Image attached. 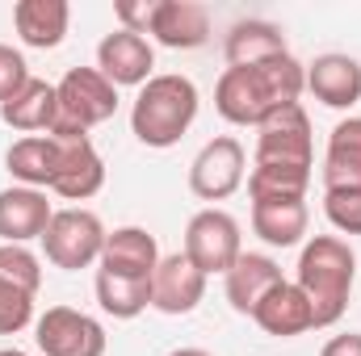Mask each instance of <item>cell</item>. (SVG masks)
<instances>
[{"label": "cell", "mask_w": 361, "mask_h": 356, "mask_svg": "<svg viewBox=\"0 0 361 356\" xmlns=\"http://www.w3.org/2000/svg\"><path fill=\"white\" fill-rule=\"evenodd\" d=\"M307 89V68L286 51L252 68H227L214 84V109L231 126H265L273 113L298 105Z\"/></svg>", "instance_id": "6da1fadb"}, {"label": "cell", "mask_w": 361, "mask_h": 356, "mask_svg": "<svg viewBox=\"0 0 361 356\" xmlns=\"http://www.w3.org/2000/svg\"><path fill=\"white\" fill-rule=\"evenodd\" d=\"M353 276H357V256L341 235H315V239L302 243L294 285L307 293L315 327H332V323L345 319Z\"/></svg>", "instance_id": "7a4b0ae2"}, {"label": "cell", "mask_w": 361, "mask_h": 356, "mask_svg": "<svg viewBox=\"0 0 361 356\" xmlns=\"http://www.w3.org/2000/svg\"><path fill=\"white\" fill-rule=\"evenodd\" d=\"M197 84L180 72H164V76H152L135 105H130V130L143 147H156V151H169L185 139V130L193 126L197 117Z\"/></svg>", "instance_id": "3957f363"}, {"label": "cell", "mask_w": 361, "mask_h": 356, "mask_svg": "<svg viewBox=\"0 0 361 356\" xmlns=\"http://www.w3.org/2000/svg\"><path fill=\"white\" fill-rule=\"evenodd\" d=\"M59 122L51 134H89L118 113V89L97 68H72L59 84Z\"/></svg>", "instance_id": "277c9868"}, {"label": "cell", "mask_w": 361, "mask_h": 356, "mask_svg": "<svg viewBox=\"0 0 361 356\" xmlns=\"http://www.w3.org/2000/svg\"><path fill=\"white\" fill-rule=\"evenodd\" d=\"M105 227L92 210H80V205H68V210H55L47 235H42V252L47 260L63 272H80L101 260V248H105Z\"/></svg>", "instance_id": "5b68a950"}, {"label": "cell", "mask_w": 361, "mask_h": 356, "mask_svg": "<svg viewBox=\"0 0 361 356\" xmlns=\"http://www.w3.org/2000/svg\"><path fill=\"white\" fill-rule=\"evenodd\" d=\"M257 151L252 164L261 168H294V172H311L315 160V143H311V117L302 105H290L281 113H273L265 126H257Z\"/></svg>", "instance_id": "8992f818"}, {"label": "cell", "mask_w": 361, "mask_h": 356, "mask_svg": "<svg viewBox=\"0 0 361 356\" xmlns=\"http://www.w3.org/2000/svg\"><path fill=\"white\" fill-rule=\"evenodd\" d=\"M185 256L193 260V268H202L206 276L227 272L244 256V239H240V222L227 210H197L185 227Z\"/></svg>", "instance_id": "52a82bcc"}, {"label": "cell", "mask_w": 361, "mask_h": 356, "mask_svg": "<svg viewBox=\"0 0 361 356\" xmlns=\"http://www.w3.org/2000/svg\"><path fill=\"white\" fill-rule=\"evenodd\" d=\"M244 180H248V155H244V143L231 134L210 139L189 164V189L202 201H227L231 193L244 189Z\"/></svg>", "instance_id": "ba28073f"}, {"label": "cell", "mask_w": 361, "mask_h": 356, "mask_svg": "<svg viewBox=\"0 0 361 356\" xmlns=\"http://www.w3.org/2000/svg\"><path fill=\"white\" fill-rule=\"evenodd\" d=\"M34 344L42 356H105V327L72 306H51L34 323Z\"/></svg>", "instance_id": "9c48e42d"}, {"label": "cell", "mask_w": 361, "mask_h": 356, "mask_svg": "<svg viewBox=\"0 0 361 356\" xmlns=\"http://www.w3.org/2000/svg\"><path fill=\"white\" fill-rule=\"evenodd\" d=\"M59 143V168L51 180V193H59L63 201H89L105 184V160L92 147L89 134H51Z\"/></svg>", "instance_id": "30bf717a"}, {"label": "cell", "mask_w": 361, "mask_h": 356, "mask_svg": "<svg viewBox=\"0 0 361 356\" xmlns=\"http://www.w3.org/2000/svg\"><path fill=\"white\" fill-rule=\"evenodd\" d=\"M152 68H156V51L143 34L114 30L97 42V72L114 89H143L152 80Z\"/></svg>", "instance_id": "8fae6325"}, {"label": "cell", "mask_w": 361, "mask_h": 356, "mask_svg": "<svg viewBox=\"0 0 361 356\" xmlns=\"http://www.w3.org/2000/svg\"><path fill=\"white\" fill-rule=\"evenodd\" d=\"M202 298H206V272L193 268L185 252L160 256L152 272V306L160 314H193Z\"/></svg>", "instance_id": "7c38bea8"}, {"label": "cell", "mask_w": 361, "mask_h": 356, "mask_svg": "<svg viewBox=\"0 0 361 356\" xmlns=\"http://www.w3.org/2000/svg\"><path fill=\"white\" fill-rule=\"evenodd\" d=\"M55 210L47 201L42 189H25V184H13V189H0V243H30V239H42L47 227H51Z\"/></svg>", "instance_id": "4fadbf2b"}, {"label": "cell", "mask_w": 361, "mask_h": 356, "mask_svg": "<svg viewBox=\"0 0 361 356\" xmlns=\"http://www.w3.org/2000/svg\"><path fill=\"white\" fill-rule=\"evenodd\" d=\"M307 89L328 109H353L361 101V63L353 55L328 51L315 63H307Z\"/></svg>", "instance_id": "5bb4252c"}, {"label": "cell", "mask_w": 361, "mask_h": 356, "mask_svg": "<svg viewBox=\"0 0 361 356\" xmlns=\"http://www.w3.org/2000/svg\"><path fill=\"white\" fill-rule=\"evenodd\" d=\"M223 281H227V302H231V310L252 319V310L269 298V293L281 285V281H286V276H281V268H277V260H273V256L244 252L235 265L223 272Z\"/></svg>", "instance_id": "9a60e30c"}, {"label": "cell", "mask_w": 361, "mask_h": 356, "mask_svg": "<svg viewBox=\"0 0 361 356\" xmlns=\"http://www.w3.org/2000/svg\"><path fill=\"white\" fill-rule=\"evenodd\" d=\"M147 34L169 51H197L210 38V13L197 0H160Z\"/></svg>", "instance_id": "2e32d148"}, {"label": "cell", "mask_w": 361, "mask_h": 356, "mask_svg": "<svg viewBox=\"0 0 361 356\" xmlns=\"http://www.w3.org/2000/svg\"><path fill=\"white\" fill-rule=\"evenodd\" d=\"M101 272H118V276H139V281H152V272L160 265V248H156V235H147L143 227H118L105 235V248H101Z\"/></svg>", "instance_id": "e0dca14e"}, {"label": "cell", "mask_w": 361, "mask_h": 356, "mask_svg": "<svg viewBox=\"0 0 361 356\" xmlns=\"http://www.w3.org/2000/svg\"><path fill=\"white\" fill-rule=\"evenodd\" d=\"M0 122L21 130V134H51L55 122H59V92H55V84L30 76L25 89L0 105Z\"/></svg>", "instance_id": "ac0fdd59"}, {"label": "cell", "mask_w": 361, "mask_h": 356, "mask_svg": "<svg viewBox=\"0 0 361 356\" xmlns=\"http://www.w3.org/2000/svg\"><path fill=\"white\" fill-rule=\"evenodd\" d=\"M252 323H257L265 336H273V340H294V336H302V331L315 327L311 302H307V293H302L294 281H281V285L273 289L269 298L252 310Z\"/></svg>", "instance_id": "d6986e66"}, {"label": "cell", "mask_w": 361, "mask_h": 356, "mask_svg": "<svg viewBox=\"0 0 361 356\" xmlns=\"http://www.w3.org/2000/svg\"><path fill=\"white\" fill-rule=\"evenodd\" d=\"M72 4L68 0H17L13 4V25L25 46L34 51H55L68 38Z\"/></svg>", "instance_id": "ffe728a7"}, {"label": "cell", "mask_w": 361, "mask_h": 356, "mask_svg": "<svg viewBox=\"0 0 361 356\" xmlns=\"http://www.w3.org/2000/svg\"><path fill=\"white\" fill-rule=\"evenodd\" d=\"M223 55H227V68H252V63H265L286 55V34L261 21V17H248V21H235L227 30V42H223Z\"/></svg>", "instance_id": "44dd1931"}, {"label": "cell", "mask_w": 361, "mask_h": 356, "mask_svg": "<svg viewBox=\"0 0 361 356\" xmlns=\"http://www.w3.org/2000/svg\"><path fill=\"white\" fill-rule=\"evenodd\" d=\"M4 168L25 189H51L59 168V143L51 134H25L4 151Z\"/></svg>", "instance_id": "7402d4cb"}, {"label": "cell", "mask_w": 361, "mask_h": 356, "mask_svg": "<svg viewBox=\"0 0 361 356\" xmlns=\"http://www.w3.org/2000/svg\"><path fill=\"white\" fill-rule=\"evenodd\" d=\"M324 189H361V117H345L328 134Z\"/></svg>", "instance_id": "603a6c76"}, {"label": "cell", "mask_w": 361, "mask_h": 356, "mask_svg": "<svg viewBox=\"0 0 361 356\" xmlns=\"http://www.w3.org/2000/svg\"><path fill=\"white\" fill-rule=\"evenodd\" d=\"M307 201H257L252 205V231L269 248H294L307 235Z\"/></svg>", "instance_id": "cb8c5ba5"}, {"label": "cell", "mask_w": 361, "mask_h": 356, "mask_svg": "<svg viewBox=\"0 0 361 356\" xmlns=\"http://www.w3.org/2000/svg\"><path fill=\"white\" fill-rule=\"evenodd\" d=\"M97 302L114 319H139L152 306V281L118 276V272H101L97 268Z\"/></svg>", "instance_id": "d4e9b609"}, {"label": "cell", "mask_w": 361, "mask_h": 356, "mask_svg": "<svg viewBox=\"0 0 361 356\" xmlns=\"http://www.w3.org/2000/svg\"><path fill=\"white\" fill-rule=\"evenodd\" d=\"M307 184H311V172L252 164V172H248V197H252V205L257 201H307Z\"/></svg>", "instance_id": "484cf974"}, {"label": "cell", "mask_w": 361, "mask_h": 356, "mask_svg": "<svg viewBox=\"0 0 361 356\" xmlns=\"http://www.w3.org/2000/svg\"><path fill=\"white\" fill-rule=\"evenodd\" d=\"M0 276L13 281V285L25 289V293H38V285H42V265H38V256H34L30 248H21V243H0Z\"/></svg>", "instance_id": "4316f807"}, {"label": "cell", "mask_w": 361, "mask_h": 356, "mask_svg": "<svg viewBox=\"0 0 361 356\" xmlns=\"http://www.w3.org/2000/svg\"><path fill=\"white\" fill-rule=\"evenodd\" d=\"M324 218L341 235H361V189H324Z\"/></svg>", "instance_id": "83f0119b"}, {"label": "cell", "mask_w": 361, "mask_h": 356, "mask_svg": "<svg viewBox=\"0 0 361 356\" xmlns=\"http://www.w3.org/2000/svg\"><path fill=\"white\" fill-rule=\"evenodd\" d=\"M34 323V293L0 276V336H17Z\"/></svg>", "instance_id": "f1b7e54d"}, {"label": "cell", "mask_w": 361, "mask_h": 356, "mask_svg": "<svg viewBox=\"0 0 361 356\" xmlns=\"http://www.w3.org/2000/svg\"><path fill=\"white\" fill-rule=\"evenodd\" d=\"M25 80H30V68H25V55L0 42V105H4L8 96H17V92L25 89Z\"/></svg>", "instance_id": "f546056e"}, {"label": "cell", "mask_w": 361, "mask_h": 356, "mask_svg": "<svg viewBox=\"0 0 361 356\" xmlns=\"http://www.w3.org/2000/svg\"><path fill=\"white\" fill-rule=\"evenodd\" d=\"M156 4H160V0H118V4H114L118 30L147 34V30H152V21H156Z\"/></svg>", "instance_id": "4dcf8cb0"}, {"label": "cell", "mask_w": 361, "mask_h": 356, "mask_svg": "<svg viewBox=\"0 0 361 356\" xmlns=\"http://www.w3.org/2000/svg\"><path fill=\"white\" fill-rule=\"evenodd\" d=\"M319 356H361V331H345V336H332L324 344Z\"/></svg>", "instance_id": "1f68e13d"}, {"label": "cell", "mask_w": 361, "mask_h": 356, "mask_svg": "<svg viewBox=\"0 0 361 356\" xmlns=\"http://www.w3.org/2000/svg\"><path fill=\"white\" fill-rule=\"evenodd\" d=\"M169 356H214V352H206V348H173Z\"/></svg>", "instance_id": "d6a6232c"}, {"label": "cell", "mask_w": 361, "mask_h": 356, "mask_svg": "<svg viewBox=\"0 0 361 356\" xmlns=\"http://www.w3.org/2000/svg\"><path fill=\"white\" fill-rule=\"evenodd\" d=\"M0 356H30V352H21V348H0Z\"/></svg>", "instance_id": "836d02e7"}]
</instances>
